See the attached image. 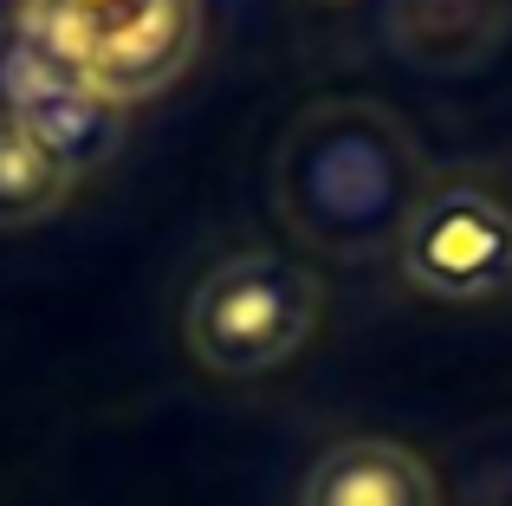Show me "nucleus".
<instances>
[{"mask_svg":"<svg viewBox=\"0 0 512 506\" xmlns=\"http://www.w3.org/2000/svg\"><path fill=\"white\" fill-rule=\"evenodd\" d=\"M26 7H65V0H26Z\"/></svg>","mask_w":512,"mask_h":506,"instance_id":"8","label":"nucleus"},{"mask_svg":"<svg viewBox=\"0 0 512 506\" xmlns=\"http://www.w3.org/2000/svg\"><path fill=\"white\" fill-rule=\"evenodd\" d=\"M65 7H78V13H104V7H124V0H65Z\"/></svg>","mask_w":512,"mask_h":506,"instance_id":"7","label":"nucleus"},{"mask_svg":"<svg viewBox=\"0 0 512 506\" xmlns=\"http://www.w3.org/2000/svg\"><path fill=\"white\" fill-rule=\"evenodd\" d=\"M72 189L78 182L13 117H0V228H33V221L59 215Z\"/></svg>","mask_w":512,"mask_h":506,"instance_id":"6","label":"nucleus"},{"mask_svg":"<svg viewBox=\"0 0 512 506\" xmlns=\"http://www.w3.org/2000/svg\"><path fill=\"white\" fill-rule=\"evenodd\" d=\"M396 266L422 299L480 305L512 286V202L487 182H428L409 228L396 241Z\"/></svg>","mask_w":512,"mask_h":506,"instance_id":"3","label":"nucleus"},{"mask_svg":"<svg viewBox=\"0 0 512 506\" xmlns=\"http://www.w3.org/2000/svg\"><path fill=\"white\" fill-rule=\"evenodd\" d=\"M325 312V286L312 266L286 260V253H227L201 273L188 292V351L214 377H266V370L292 364L305 338L318 331Z\"/></svg>","mask_w":512,"mask_h":506,"instance_id":"2","label":"nucleus"},{"mask_svg":"<svg viewBox=\"0 0 512 506\" xmlns=\"http://www.w3.org/2000/svg\"><path fill=\"white\" fill-rule=\"evenodd\" d=\"M506 506H512V494H506Z\"/></svg>","mask_w":512,"mask_h":506,"instance_id":"9","label":"nucleus"},{"mask_svg":"<svg viewBox=\"0 0 512 506\" xmlns=\"http://www.w3.org/2000/svg\"><path fill=\"white\" fill-rule=\"evenodd\" d=\"M428 195V156L415 130L376 98H318L273 150V208L292 241L331 260L396 253L415 202Z\"/></svg>","mask_w":512,"mask_h":506,"instance_id":"1","label":"nucleus"},{"mask_svg":"<svg viewBox=\"0 0 512 506\" xmlns=\"http://www.w3.org/2000/svg\"><path fill=\"white\" fill-rule=\"evenodd\" d=\"M299 506H441V487L415 448L357 435V442H338L312 461Z\"/></svg>","mask_w":512,"mask_h":506,"instance_id":"5","label":"nucleus"},{"mask_svg":"<svg viewBox=\"0 0 512 506\" xmlns=\"http://www.w3.org/2000/svg\"><path fill=\"white\" fill-rule=\"evenodd\" d=\"M78 33H85V85L124 111L188 72L201 46V0H124L104 13H78Z\"/></svg>","mask_w":512,"mask_h":506,"instance_id":"4","label":"nucleus"}]
</instances>
